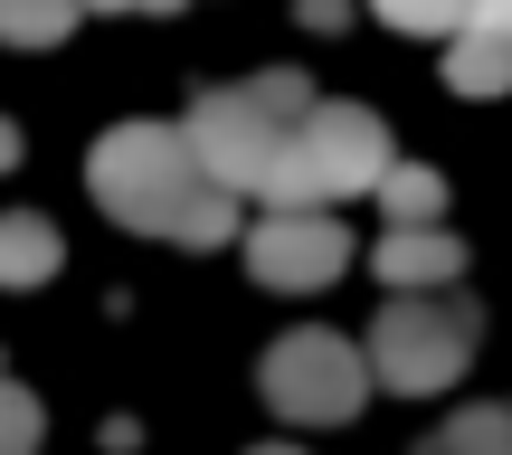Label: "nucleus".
Here are the masks:
<instances>
[{"instance_id":"9b49d317","label":"nucleus","mask_w":512,"mask_h":455,"mask_svg":"<svg viewBox=\"0 0 512 455\" xmlns=\"http://www.w3.org/2000/svg\"><path fill=\"white\" fill-rule=\"evenodd\" d=\"M76 0H0V48H57V38H76Z\"/></svg>"},{"instance_id":"20e7f679","label":"nucleus","mask_w":512,"mask_h":455,"mask_svg":"<svg viewBox=\"0 0 512 455\" xmlns=\"http://www.w3.org/2000/svg\"><path fill=\"white\" fill-rule=\"evenodd\" d=\"M294 152H304L313 171V200L342 209V200H370V181H380L389 162H399V143H389V124L370 105H351V95H313L304 114H294Z\"/></svg>"},{"instance_id":"f257e3e1","label":"nucleus","mask_w":512,"mask_h":455,"mask_svg":"<svg viewBox=\"0 0 512 455\" xmlns=\"http://www.w3.org/2000/svg\"><path fill=\"white\" fill-rule=\"evenodd\" d=\"M86 200L105 209L114 228L162 237V247H190V256L238 247V219H247V200H238V190H219L200 162H190L181 124H162V114H133V124L95 133V152H86Z\"/></svg>"},{"instance_id":"0eeeda50","label":"nucleus","mask_w":512,"mask_h":455,"mask_svg":"<svg viewBox=\"0 0 512 455\" xmlns=\"http://www.w3.org/2000/svg\"><path fill=\"white\" fill-rule=\"evenodd\" d=\"M370 266H380L389 294H437V285H465V237L446 219H389Z\"/></svg>"},{"instance_id":"412c9836","label":"nucleus","mask_w":512,"mask_h":455,"mask_svg":"<svg viewBox=\"0 0 512 455\" xmlns=\"http://www.w3.org/2000/svg\"><path fill=\"white\" fill-rule=\"evenodd\" d=\"M427 455H437V446H427Z\"/></svg>"},{"instance_id":"ddd939ff","label":"nucleus","mask_w":512,"mask_h":455,"mask_svg":"<svg viewBox=\"0 0 512 455\" xmlns=\"http://www.w3.org/2000/svg\"><path fill=\"white\" fill-rule=\"evenodd\" d=\"M48 437V408H38V389H19L10 370H0V455H38Z\"/></svg>"},{"instance_id":"9d476101","label":"nucleus","mask_w":512,"mask_h":455,"mask_svg":"<svg viewBox=\"0 0 512 455\" xmlns=\"http://www.w3.org/2000/svg\"><path fill=\"white\" fill-rule=\"evenodd\" d=\"M370 200H380L389 219H446V171H427V162H389L380 181H370Z\"/></svg>"},{"instance_id":"39448f33","label":"nucleus","mask_w":512,"mask_h":455,"mask_svg":"<svg viewBox=\"0 0 512 455\" xmlns=\"http://www.w3.org/2000/svg\"><path fill=\"white\" fill-rule=\"evenodd\" d=\"M238 256L266 294H313L351 266V228L323 200L313 209H256V219H238Z\"/></svg>"},{"instance_id":"6e6552de","label":"nucleus","mask_w":512,"mask_h":455,"mask_svg":"<svg viewBox=\"0 0 512 455\" xmlns=\"http://www.w3.org/2000/svg\"><path fill=\"white\" fill-rule=\"evenodd\" d=\"M446 86L512 95V0H465V19L446 29Z\"/></svg>"},{"instance_id":"2eb2a0df","label":"nucleus","mask_w":512,"mask_h":455,"mask_svg":"<svg viewBox=\"0 0 512 455\" xmlns=\"http://www.w3.org/2000/svg\"><path fill=\"white\" fill-rule=\"evenodd\" d=\"M370 10H380L389 29H408V38H446L465 19V0H370Z\"/></svg>"},{"instance_id":"a211bd4d","label":"nucleus","mask_w":512,"mask_h":455,"mask_svg":"<svg viewBox=\"0 0 512 455\" xmlns=\"http://www.w3.org/2000/svg\"><path fill=\"white\" fill-rule=\"evenodd\" d=\"M76 10H133V0H76Z\"/></svg>"},{"instance_id":"dca6fc26","label":"nucleus","mask_w":512,"mask_h":455,"mask_svg":"<svg viewBox=\"0 0 512 455\" xmlns=\"http://www.w3.org/2000/svg\"><path fill=\"white\" fill-rule=\"evenodd\" d=\"M294 19H304V29H342L351 0H294Z\"/></svg>"},{"instance_id":"f03ea898","label":"nucleus","mask_w":512,"mask_h":455,"mask_svg":"<svg viewBox=\"0 0 512 455\" xmlns=\"http://www.w3.org/2000/svg\"><path fill=\"white\" fill-rule=\"evenodd\" d=\"M484 342V304L465 285H437V294H389V313L370 323L361 361H370V389H399V399H437V389L465 380Z\"/></svg>"},{"instance_id":"aec40b11","label":"nucleus","mask_w":512,"mask_h":455,"mask_svg":"<svg viewBox=\"0 0 512 455\" xmlns=\"http://www.w3.org/2000/svg\"><path fill=\"white\" fill-rule=\"evenodd\" d=\"M0 370H10V361H0Z\"/></svg>"},{"instance_id":"f8f14e48","label":"nucleus","mask_w":512,"mask_h":455,"mask_svg":"<svg viewBox=\"0 0 512 455\" xmlns=\"http://www.w3.org/2000/svg\"><path fill=\"white\" fill-rule=\"evenodd\" d=\"M437 455H512V408H494V399L456 408V418L437 427Z\"/></svg>"},{"instance_id":"7ed1b4c3","label":"nucleus","mask_w":512,"mask_h":455,"mask_svg":"<svg viewBox=\"0 0 512 455\" xmlns=\"http://www.w3.org/2000/svg\"><path fill=\"white\" fill-rule=\"evenodd\" d=\"M256 389H266V408L294 418V427H351L370 408V361H361V342H342V332L294 323V332L266 342Z\"/></svg>"},{"instance_id":"6ab92c4d","label":"nucleus","mask_w":512,"mask_h":455,"mask_svg":"<svg viewBox=\"0 0 512 455\" xmlns=\"http://www.w3.org/2000/svg\"><path fill=\"white\" fill-rule=\"evenodd\" d=\"M247 455H304V446H247Z\"/></svg>"},{"instance_id":"1a4fd4ad","label":"nucleus","mask_w":512,"mask_h":455,"mask_svg":"<svg viewBox=\"0 0 512 455\" xmlns=\"http://www.w3.org/2000/svg\"><path fill=\"white\" fill-rule=\"evenodd\" d=\"M57 266H67V237H57V219H38V209H0V285L38 294Z\"/></svg>"},{"instance_id":"4468645a","label":"nucleus","mask_w":512,"mask_h":455,"mask_svg":"<svg viewBox=\"0 0 512 455\" xmlns=\"http://www.w3.org/2000/svg\"><path fill=\"white\" fill-rule=\"evenodd\" d=\"M238 95H247V105H256V114H275V124H285V133H294V114H304V105H313V76H304V67H266V76H247V86H238Z\"/></svg>"},{"instance_id":"f3484780","label":"nucleus","mask_w":512,"mask_h":455,"mask_svg":"<svg viewBox=\"0 0 512 455\" xmlns=\"http://www.w3.org/2000/svg\"><path fill=\"white\" fill-rule=\"evenodd\" d=\"M10 162H19V124L0 114V171H10Z\"/></svg>"},{"instance_id":"423d86ee","label":"nucleus","mask_w":512,"mask_h":455,"mask_svg":"<svg viewBox=\"0 0 512 455\" xmlns=\"http://www.w3.org/2000/svg\"><path fill=\"white\" fill-rule=\"evenodd\" d=\"M181 143H190V162H200L219 190L256 200V171L275 162L285 124H275V114H256L238 86H209V95H190V124H181Z\"/></svg>"}]
</instances>
